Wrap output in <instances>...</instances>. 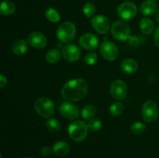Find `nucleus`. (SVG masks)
<instances>
[{"label":"nucleus","instance_id":"nucleus-27","mask_svg":"<svg viewBox=\"0 0 159 158\" xmlns=\"http://www.w3.org/2000/svg\"><path fill=\"white\" fill-rule=\"evenodd\" d=\"M83 13L86 17H92L96 11V7L93 2H87L83 6Z\"/></svg>","mask_w":159,"mask_h":158},{"label":"nucleus","instance_id":"nucleus-25","mask_svg":"<svg viewBox=\"0 0 159 158\" xmlns=\"http://www.w3.org/2000/svg\"><path fill=\"white\" fill-rule=\"evenodd\" d=\"M124 110V105L121 102H115L110 106V114L113 116H119L123 113Z\"/></svg>","mask_w":159,"mask_h":158},{"label":"nucleus","instance_id":"nucleus-8","mask_svg":"<svg viewBox=\"0 0 159 158\" xmlns=\"http://www.w3.org/2000/svg\"><path fill=\"white\" fill-rule=\"evenodd\" d=\"M110 94L116 100H123L127 94V85L121 80H115L110 85Z\"/></svg>","mask_w":159,"mask_h":158},{"label":"nucleus","instance_id":"nucleus-11","mask_svg":"<svg viewBox=\"0 0 159 158\" xmlns=\"http://www.w3.org/2000/svg\"><path fill=\"white\" fill-rule=\"evenodd\" d=\"M59 112L66 119L70 120L76 119L80 115V112L76 105H73L71 102H64L60 105L58 108Z\"/></svg>","mask_w":159,"mask_h":158},{"label":"nucleus","instance_id":"nucleus-30","mask_svg":"<svg viewBox=\"0 0 159 158\" xmlns=\"http://www.w3.org/2000/svg\"><path fill=\"white\" fill-rule=\"evenodd\" d=\"M129 44L132 46H137L139 45L140 43V39L139 37L137 36H131L129 37Z\"/></svg>","mask_w":159,"mask_h":158},{"label":"nucleus","instance_id":"nucleus-15","mask_svg":"<svg viewBox=\"0 0 159 158\" xmlns=\"http://www.w3.org/2000/svg\"><path fill=\"white\" fill-rule=\"evenodd\" d=\"M157 7L158 5L154 0H145L141 6V12L143 15L148 16L156 12Z\"/></svg>","mask_w":159,"mask_h":158},{"label":"nucleus","instance_id":"nucleus-34","mask_svg":"<svg viewBox=\"0 0 159 158\" xmlns=\"http://www.w3.org/2000/svg\"><path fill=\"white\" fill-rule=\"evenodd\" d=\"M155 20H156V21L159 23V9H157L156 12H155Z\"/></svg>","mask_w":159,"mask_h":158},{"label":"nucleus","instance_id":"nucleus-4","mask_svg":"<svg viewBox=\"0 0 159 158\" xmlns=\"http://www.w3.org/2000/svg\"><path fill=\"white\" fill-rule=\"evenodd\" d=\"M35 111L39 116L43 118H49L54 112V104L51 99L46 97H42L37 99L34 104Z\"/></svg>","mask_w":159,"mask_h":158},{"label":"nucleus","instance_id":"nucleus-32","mask_svg":"<svg viewBox=\"0 0 159 158\" xmlns=\"http://www.w3.org/2000/svg\"><path fill=\"white\" fill-rule=\"evenodd\" d=\"M6 85H7V79L4 75L2 74L0 76V88H3Z\"/></svg>","mask_w":159,"mask_h":158},{"label":"nucleus","instance_id":"nucleus-23","mask_svg":"<svg viewBox=\"0 0 159 158\" xmlns=\"http://www.w3.org/2000/svg\"><path fill=\"white\" fill-rule=\"evenodd\" d=\"M45 15L47 19L52 23H57L60 21V14L54 8H48L45 12Z\"/></svg>","mask_w":159,"mask_h":158},{"label":"nucleus","instance_id":"nucleus-26","mask_svg":"<svg viewBox=\"0 0 159 158\" xmlns=\"http://www.w3.org/2000/svg\"><path fill=\"white\" fill-rule=\"evenodd\" d=\"M146 125L141 122H135L130 125V131L135 135H139L145 130Z\"/></svg>","mask_w":159,"mask_h":158},{"label":"nucleus","instance_id":"nucleus-16","mask_svg":"<svg viewBox=\"0 0 159 158\" xmlns=\"http://www.w3.org/2000/svg\"><path fill=\"white\" fill-rule=\"evenodd\" d=\"M70 150L69 145L65 141H57L53 147V151L57 156H66Z\"/></svg>","mask_w":159,"mask_h":158},{"label":"nucleus","instance_id":"nucleus-28","mask_svg":"<svg viewBox=\"0 0 159 158\" xmlns=\"http://www.w3.org/2000/svg\"><path fill=\"white\" fill-rule=\"evenodd\" d=\"M88 127L89 129H90L91 131H99V130L102 128V122H101V121L99 120V119H91V120H89V122Z\"/></svg>","mask_w":159,"mask_h":158},{"label":"nucleus","instance_id":"nucleus-19","mask_svg":"<svg viewBox=\"0 0 159 158\" xmlns=\"http://www.w3.org/2000/svg\"><path fill=\"white\" fill-rule=\"evenodd\" d=\"M12 50L16 55H23L27 50V43L24 40L19 39L13 43Z\"/></svg>","mask_w":159,"mask_h":158},{"label":"nucleus","instance_id":"nucleus-20","mask_svg":"<svg viewBox=\"0 0 159 158\" xmlns=\"http://www.w3.org/2000/svg\"><path fill=\"white\" fill-rule=\"evenodd\" d=\"M16 6L12 2L8 1V0H3L1 2L0 6V12L2 15H12L15 12Z\"/></svg>","mask_w":159,"mask_h":158},{"label":"nucleus","instance_id":"nucleus-29","mask_svg":"<svg viewBox=\"0 0 159 158\" xmlns=\"http://www.w3.org/2000/svg\"><path fill=\"white\" fill-rule=\"evenodd\" d=\"M98 59V56L96 54V53L95 52H90L89 54H87L85 56V63L88 65H93L96 63Z\"/></svg>","mask_w":159,"mask_h":158},{"label":"nucleus","instance_id":"nucleus-10","mask_svg":"<svg viewBox=\"0 0 159 158\" xmlns=\"http://www.w3.org/2000/svg\"><path fill=\"white\" fill-rule=\"evenodd\" d=\"M92 26L95 30L100 34L108 32L110 28V23L109 19L103 15H97L91 20Z\"/></svg>","mask_w":159,"mask_h":158},{"label":"nucleus","instance_id":"nucleus-3","mask_svg":"<svg viewBox=\"0 0 159 158\" xmlns=\"http://www.w3.org/2000/svg\"><path fill=\"white\" fill-rule=\"evenodd\" d=\"M75 33V26L71 22H65L58 26L56 35L59 41L68 43L74 40Z\"/></svg>","mask_w":159,"mask_h":158},{"label":"nucleus","instance_id":"nucleus-18","mask_svg":"<svg viewBox=\"0 0 159 158\" xmlns=\"http://www.w3.org/2000/svg\"><path fill=\"white\" fill-rule=\"evenodd\" d=\"M140 29L143 33L149 35L155 29L154 22L149 18H143L140 21Z\"/></svg>","mask_w":159,"mask_h":158},{"label":"nucleus","instance_id":"nucleus-21","mask_svg":"<svg viewBox=\"0 0 159 158\" xmlns=\"http://www.w3.org/2000/svg\"><path fill=\"white\" fill-rule=\"evenodd\" d=\"M96 114V107L92 105H86L82 110V116L85 120H91Z\"/></svg>","mask_w":159,"mask_h":158},{"label":"nucleus","instance_id":"nucleus-2","mask_svg":"<svg viewBox=\"0 0 159 158\" xmlns=\"http://www.w3.org/2000/svg\"><path fill=\"white\" fill-rule=\"evenodd\" d=\"M89 127L85 122L77 120L71 122L68 126V134L71 139L75 142H82L87 136Z\"/></svg>","mask_w":159,"mask_h":158},{"label":"nucleus","instance_id":"nucleus-14","mask_svg":"<svg viewBox=\"0 0 159 158\" xmlns=\"http://www.w3.org/2000/svg\"><path fill=\"white\" fill-rule=\"evenodd\" d=\"M47 38L40 32H33L28 37V43L34 48L43 49L47 45Z\"/></svg>","mask_w":159,"mask_h":158},{"label":"nucleus","instance_id":"nucleus-22","mask_svg":"<svg viewBox=\"0 0 159 158\" xmlns=\"http://www.w3.org/2000/svg\"><path fill=\"white\" fill-rule=\"evenodd\" d=\"M61 54L58 50H50L46 54V60L49 64H56L60 60Z\"/></svg>","mask_w":159,"mask_h":158},{"label":"nucleus","instance_id":"nucleus-33","mask_svg":"<svg viewBox=\"0 0 159 158\" xmlns=\"http://www.w3.org/2000/svg\"><path fill=\"white\" fill-rule=\"evenodd\" d=\"M154 39H155V42L156 43L157 46L159 48V26L157 27V29H155V35H154Z\"/></svg>","mask_w":159,"mask_h":158},{"label":"nucleus","instance_id":"nucleus-35","mask_svg":"<svg viewBox=\"0 0 159 158\" xmlns=\"http://www.w3.org/2000/svg\"><path fill=\"white\" fill-rule=\"evenodd\" d=\"M24 158H33V157H30V156H27V157H24Z\"/></svg>","mask_w":159,"mask_h":158},{"label":"nucleus","instance_id":"nucleus-24","mask_svg":"<svg viewBox=\"0 0 159 158\" xmlns=\"http://www.w3.org/2000/svg\"><path fill=\"white\" fill-rule=\"evenodd\" d=\"M46 127L50 132L57 133L61 129V123L55 119H50L46 122Z\"/></svg>","mask_w":159,"mask_h":158},{"label":"nucleus","instance_id":"nucleus-6","mask_svg":"<svg viewBox=\"0 0 159 158\" xmlns=\"http://www.w3.org/2000/svg\"><path fill=\"white\" fill-rule=\"evenodd\" d=\"M118 15L124 20H130L134 18L138 12L136 5L130 2H125L120 5L116 9Z\"/></svg>","mask_w":159,"mask_h":158},{"label":"nucleus","instance_id":"nucleus-7","mask_svg":"<svg viewBox=\"0 0 159 158\" xmlns=\"http://www.w3.org/2000/svg\"><path fill=\"white\" fill-rule=\"evenodd\" d=\"M143 119L147 122H153L158 117V108L154 101H147L142 108Z\"/></svg>","mask_w":159,"mask_h":158},{"label":"nucleus","instance_id":"nucleus-1","mask_svg":"<svg viewBox=\"0 0 159 158\" xmlns=\"http://www.w3.org/2000/svg\"><path fill=\"white\" fill-rule=\"evenodd\" d=\"M88 93V84L84 79L75 78L67 82L61 89L65 99L71 102H78L85 97Z\"/></svg>","mask_w":159,"mask_h":158},{"label":"nucleus","instance_id":"nucleus-5","mask_svg":"<svg viewBox=\"0 0 159 158\" xmlns=\"http://www.w3.org/2000/svg\"><path fill=\"white\" fill-rule=\"evenodd\" d=\"M111 33L115 39L120 41L128 40L130 37V29L128 24L122 21H116L111 26Z\"/></svg>","mask_w":159,"mask_h":158},{"label":"nucleus","instance_id":"nucleus-12","mask_svg":"<svg viewBox=\"0 0 159 158\" xmlns=\"http://www.w3.org/2000/svg\"><path fill=\"white\" fill-rule=\"evenodd\" d=\"M62 56L68 62H76L81 57L79 48L75 44H68L62 48Z\"/></svg>","mask_w":159,"mask_h":158},{"label":"nucleus","instance_id":"nucleus-9","mask_svg":"<svg viewBox=\"0 0 159 158\" xmlns=\"http://www.w3.org/2000/svg\"><path fill=\"white\" fill-rule=\"evenodd\" d=\"M100 53L102 57L109 61H113L119 55L117 47L110 41H104L100 45Z\"/></svg>","mask_w":159,"mask_h":158},{"label":"nucleus","instance_id":"nucleus-17","mask_svg":"<svg viewBox=\"0 0 159 158\" xmlns=\"http://www.w3.org/2000/svg\"><path fill=\"white\" fill-rule=\"evenodd\" d=\"M121 69L127 74H133L138 70V63L134 59L127 58L121 63Z\"/></svg>","mask_w":159,"mask_h":158},{"label":"nucleus","instance_id":"nucleus-31","mask_svg":"<svg viewBox=\"0 0 159 158\" xmlns=\"http://www.w3.org/2000/svg\"><path fill=\"white\" fill-rule=\"evenodd\" d=\"M53 150H51L50 147H44L41 149V154L42 156H48L51 155V152H52Z\"/></svg>","mask_w":159,"mask_h":158},{"label":"nucleus","instance_id":"nucleus-13","mask_svg":"<svg viewBox=\"0 0 159 158\" xmlns=\"http://www.w3.org/2000/svg\"><path fill=\"white\" fill-rule=\"evenodd\" d=\"M79 44L84 49L95 50L99 46V40L94 34L85 33L79 39Z\"/></svg>","mask_w":159,"mask_h":158}]
</instances>
